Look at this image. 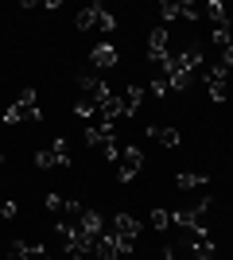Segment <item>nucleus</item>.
Listing matches in <instances>:
<instances>
[{
    "instance_id": "nucleus-5",
    "label": "nucleus",
    "mask_w": 233,
    "mask_h": 260,
    "mask_svg": "<svg viewBox=\"0 0 233 260\" xmlns=\"http://www.w3.org/2000/svg\"><path fill=\"white\" fill-rule=\"evenodd\" d=\"M35 163L43 167V171H55V167H70V144L62 136H55V148H43V152H35Z\"/></svg>"
},
{
    "instance_id": "nucleus-21",
    "label": "nucleus",
    "mask_w": 233,
    "mask_h": 260,
    "mask_svg": "<svg viewBox=\"0 0 233 260\" xmlns=\"http://www.w3.org/2000/svg\"><path fill=\"white\" fill-rule=\"evenodd\" d=\"M159 260H179V252L175 249H163V252H159Z\"/></svg>"
},
{
    "instance_id": "nucleus-1",
    "label": "nucleus",
    "mask_w": 233,
    "mask_h": 260,
    "mask_svg": "<svg viewBox=\"0 0 233 260\" xmlns=\"http://www.w3.org/2000/svg\"><path fill=\"white\" fill-rule=\"evenodd\" d=\"M78 31H117V16H113V12H105L101 8V4H86V8L78 12Z\"/></svg>"
},
{
    "instance_id": "nucleus-6",
    "label": "nucleus",
    "mask_w": 233,
    "mask_h": 260,
    "mask_svg": "<svg viewBox=\"0 0 233 260\" xmlns=\"http://www.w3.org/2000/svg\"><path fill=\"white\" fill-rule=\"evenodd\" d=\"M167 54H171V35H167V27H152V31H148V62L159 66V62H167Z\"/></svg>"
},
{
    "instance_id": "nucleus-16",
    "label": "nucleus",
    "mask_w": 233,
    "mask_h": 260,
    "mask_svg": "<svg viewBox=\"0 0 233 260\" xmlns=\"http://www.w3.org/2000/svg\"><path fill=\"white\" fill-rule=\"evenodd\" d=\"M159 16H163L167 23H171V20H183V0H179V4H175V0H163V4H159Z\"/></svg>"
},
{
    "instance_id": "nucleus-20",
    "label": "nucleus",
    "mask_w": 233,
    "mask_h": 260,
    "mask_svg": "<svg viewBox=\"0 0 233 260\" xmlns=\"http://www.w3.org/2000/svg\"><path fill=\"white\" fill-rule=\"evenodd\" d=\"M0 217L12 221V217H16V202H0Z\"/></svg>"
},
{
    "instance_id": "nucleus-10",
    "label": "nucleus",
    "mask_w": 233,
    "mask_h": 260,
    "mask_svg": "<svg viewBox=\"0 0 233 260\" xmlns=\"http://www.w3.org/2000/svg\"><path fill=\"white\" fill-rule=\"evenodd\" d=\"M206 183H210V179H206L202 171H179L175 175V186H179V190H206Z\"/></svg>"
},
{
    "instance_id": "nucleus-14",
    "label": "nucleus",
    "mask_w": 233,
    "mask_h": 260,
    "mask_svg": "<svg viewBox=\"0 0 233 260\" xmlns=\"http://www.w3.org/2000/svg\"><path fill=\"white\" fill-rule=\"evenodd\" d=\"M202 12H206V16H210L218 27H225V23H229V12H225L222 0H210V4H202Z\"/></svg>"
},
{
    "instance_id": "nucleus-13",
    "label": "nucleus",
    "mask_w": 233,
    "mask_h": 260,
    "mask_svg": "<svg viewBox=\"0 0 233 260\" xmlns=\"http://www.w3.org/2000/svg\"><path fill=\"white\" fill-rule=\"evenodd\" d=\"M148 136H155L163 148H179V128H155V124H148Z\"/></svg>"
},
{
    "instance_id": "nucleus-17",
    "label": "nucleus",
    "mask_w": 233,
    "mask_h": 260,
    "mask_svg": "<svg viewBox=\"0 0 233 260\" xmlns=\"http://www.w3.org/2000/svg\"><path fill=\"white\" fill-rule=\"evenodd\" d=\"M20 260H55V256H51V249H47V245H27Z\"/></svg>"
},
{
    "instance_id": "nucleus-9",
    "label": "nucleus",
    "mask_w": 233,
    "mask_h": 260,
    "mask_svg": "<svg viewBox=\"0 0 233 260\" xmlns=\"http://www.w3.org/2000/svg\"><path fill=\"white\" fill-rule=\"evenodd\" d=\"M89 62L97 66V70H109V66H117V47H113V43H97L93 51H89Z\"/></svg>"
},
{
    "instance_id": "nucleus-2",
    "label": "nucleus",
    "mask_w": 233,
    "mask_h": 260,
    "mask_svg": "<svg viewBox=\"0 0 233 260\" xmlns=\"http://www.w3.org/2000/svg\"><path fill=\"white\" fill-rule=\"evenodd\" d=\"M183 241H187V252L194 260H214V256H218V245L210 241V229H206V225L183 229Z\"/></svg>"
},
{
    "instance_id": "nucleus-22",
    "label": "nucleus",
    "mask_w": 233,
    "mask_h": 260,
    "mask_svg": "<svg viewBox=\"0 0 233 260\" xmlns=\"http://www.w3.org/2000/svg\"><path fill=\"white\" fill-rule=\"evenodd\" d=\"M225 27H229V31H233V16H229V23H225Z\"/></svg>"
},
{
    "instance_id": "nucleus-12",
    "label": "nucleus",
    "mask_w": 233,
    "mask_h": 260,
    "mask_svg": "<svg viewBox=\"0 0 233 260\" xmlns=\"http://www.w3.org/2000/svg\"><path fill=\"white\" fill-rule=\"evenodd\" d=\"M78 229H86L89 237H101V233H105V217H101L97 210H89V206H86V214H82V225H78Z\"/></svg>"
},
{
    "instance_id": "nucleus-19",
    "label": "nucleus",
    "mask_w": 233,
    "mask_h": 260,
    "mask_svg": "<svg viewBox=\"0 0 233 260\" xmlns=\"http://www.w3.org/2000/svg\"><path fill=\"white\" fill-rule=\"evenodd\" d=\"M62 202H66L62 194H47V210H51V214H58V210H62Z\"/></svg>"
},
{
    "instance_id": "nucleus-8",
    "label": "nucleus",
    "mask_w": 233,
    "mask_h": 260,
    "mask_svg": "<svg viewBox=\"0 0 233 260\" xmlns=\"http://www.w3.org/2000/svg\"><path fill=\"white\" fill-rule=\"evenodd\" d=\"M78 89H82V98H89V101H105L113 93L109 86H105V82H101V78H93V74H78Z\"/></svg>"
},
{
    "instance_id": "nucleus-11",
    "label": "nucleus",
    "mask_w": 233,
    "mask_h": 260,
    "mask_svg": "<svg viewBox=\"0 0 233 260\" xmlns=\"http://www.w3.org/2000/svg\"><path fill=\"white\" fill-rule=\"evenodd\" d=\"M140 101H144V86H128L121 93V109H124V117H132L136 109H140Z\"/></svg>"
},
{
    "instance_id": "nucleus-7",
    "label": "nucleus",
    "mask_w": 233,
    "mask_h": 260,
    "mask_svg": "<svg viewBox=\"0 0 233 260\" xmlns=\"http://www.w3.org/2000/svg\"><path fill=\"white\" fill-rule=\"evenodd\" d=\"M202 78H206V86H210V98L218 101V105H222V101L229 98V70L214 62V66H210V70H206Z\"/></svg>"
},
{
    "instance_id": "nucleus-15",
    "label": "nucleus",
    "mask_w": 233,
    "mask_h": 260,
    "mask_svg": "<svg viewBox=\"0 0 233 260\" xmlns=\"http://www.w3.org/2000/svg\"><path fill=\"white\" fill-rule=\"evenodd\" d=\"M210 43L218 47V51H229V47H233V31H229V27H214Z\"/></svg>"
},
{
    "instance_id": "nucleus-3",
    "label": "nucleus",
    "mask_w": 233,
    "mask_h": 260,
    "mask_svg": "<svg viewBox=\"0 0 233 260\" xmlns=\"http://www.w3.org/2000/svg\"><path fill=\"white\" fill-rule=\"evenodd\" d=\"M35 89H23L20 98H16V105L4 113V124H20V120H39L43 113H39V105H35Z\"/></svg>"
},
{
    "instance_id": "nucleus-18",
    "label": "nucleus",
    "mask_w": 233,
    "mask_h": 260,
    "mask_svg": "<svg viewBox=\"0 0 233 260\" xmlns=\"http://www.w3.org/2000/svg\"><path fill=\"white\" fill-rule=\"evenodd\" d=\"M171 225V210H152V229H167Z\"/></svg>"
},
{
    "instance_id": "nucleus-4",
    "label": "nucleus",
    "mask_w": 233,
    "mask_h": 260,
    "mask_svg": "<svg viewBox=\"0 0 233 260\" xmlns=\"http://www.w3.org/2000/svg\"><path fill=\"white\" fill-rule=\"evenodd\" d=\"M140 167H144V152L136 144L121 148V155H117V183H132L136 175H140Z\"/></svg>"
},
{
    "instance_id": "nucleus-23",
    "label": "nucleus",
    "mask_w": 233,
    "mask_h": 260,
    "mask_svg": "<svg viewBox=\"0 0 233 260\" xmlns=\"http://www.w3.org/2000/svg\"><path fill=\"white\" fill-rule=\"evenodd\" d=\"M0 163H4V152H0Z\"/></svg>"
}]
</instances>
